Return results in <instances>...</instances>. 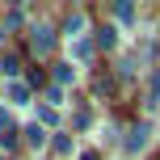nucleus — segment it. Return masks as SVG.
<instances>
[{"instance_id":"nucleus-1","label":"nucleus","mask_w":160,"mask_h":160,"mask_svg":"<svg viewBox=\"0 0 160 160\" xmlns=\"http://www.w3.org/2000/svg\"><path fill=\"white\" fill-rule=\"evenodd\" d=\"M51 47V30H38V38H34V51H47Z\"/></svg>"},{"instance_id":"nucleus-2","label":"nucleus","mask_w":160,"mask_h":160,"mask_svg":"<svg viewBox=\"0 0 160 160\" xmlns=\"http://www.w3.org/2000/svg\"><path fill=\"white\" fill-rule=\"evenodd\" d=\"M152 97H160V76H156V80H152Z\"/></svg>"}]
</instances>
